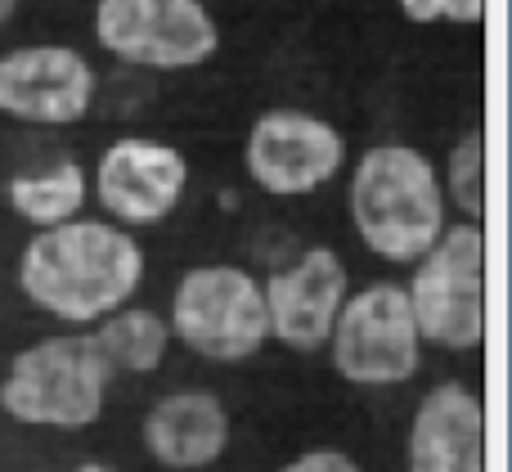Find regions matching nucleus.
I'll list each match as a JSON object with an SVG mask.
<instances>
[{"label": "nucleus", "mask_w": 512, "mask_h": 472, "mask_svg": "<svg viewBox=\"0 0 512 472\" xmlns=\"http://www.w3.org/2000/svg\"><path fill=\"white\" fill-rule=\"evenodd\" d=\"M140 275V243L104 221H63L41 230L18 261L23 293L68 324H90L122 311V302L140 288Z\"/></svg>", "instance_id": "obj_1"}, {"label": "nucleus", "mask_w": 512, "mask_h": 472, "mask_svg": "<svg viewBox=\"0 0 512 472\" xmlns=\"http://www.w3.org/2000/svg\"><path fill=\"white\" fill-rule=\"evenodd\" d=\"M351 216L369 252L418 261L445 234V194L436 167L409 144H378L351 180Z\"/></svg>", "instance_id": "obj_2"}, {"label": "nucleus", "mask_w": 512, "mask_h": 472, "mask_svg": "<svg viewBox=\"0 0 512 472\" xmlns=\"http://www.w3.org/2000/svg\"><path fill=\"white\" fill-rule=\"evenodd\" d=\"M113 369L95 347V333H63L18 351L0 387L9 419L27 428H90L104 414V383Z\"/></svg>", "instance_id": "obj_3"}, {"label": "nucleus", "mask_w": 512, "mask_h": 472, "mask_svg": "<svg viewBox=\"0 0 512 472\" xmlns=\"http://www.w3.org/2000/svg\"><path fill=\"white\" fill-rule=\"evenodd\" d=\"M418 338L450 351H472L486 338V239L481 225H445L436 248L418 257L405 288Z\"/></svg>", "instance_id": "obj_4"}, {"label": "nucleus", "mask_w": 512, "mask_h": 472, "mask_svg": "<svg viewBox=\"0 0 512 472\" xmlns=\"http://www.w3.org/2000/svg\"><path fill=\"white\" fill-rule=\"evenodd\" d=\"M171 329L203 360L239 365L270 338L261 284L239 266H198L171 297Z\"/></svg>", "instance_id": "obj_5"}, {"label": "nucleus", "mask_w": 512, "mask_h": 472, "mask_svg": "<svg viewBox=\"0 0 512 472\" xmlns=\"http://www.w3.org/2000/svg\"><path fill=\"white\" fill-rule=\"evenodd\" d=\"M333 365L346 383L391 387L418 374V324L400 284H369L346 297L333 320Z\"/></svg>", "instance_id": "obj_6"}, {"label": "nucleus", "mask_w": 512, "mask_h": 472, "mask_svg": "<svg viewBox=\"0 0 512 472\" xmlns=\"http://www.w3.org/2000/svg\"><path fill=\"white\" fill-rule=\"evenodd\" d=\"M99 41L144 68H189L216 50V27L198 0H99Z\"/></svg>", "instance_id": "obj_7"}, {"label": "nucleus", "mask_w": 512, "mask_h": 472, "mask_svg": "<svg viewBox=\"0 0 512 472\" xmlns=\"http://www.w3.org/2000/svg\"><path fill=\"white\" fill-rule=\"evenodd\" d=\"M346 158L342 135L328 122L310 113H292V108H274L248 135V171L261 189L279 198L310 194L324 180L337 176Z\"/></svg>", "instance_id": "obj_8"}, {"label": "nucleus", "mask_w": 512, "mask_h": 472, "mask_svg": "<svg viewBox=\"0 0 512 472\" xmlns=\"http://www.w3.org/2000/svg\"><path fill=\"white\" fill-rule=\"evenodd\" d=\"M270 338L292 351H319L346 302V266L333 248H306L292 266L274 270L261 288Z\"/></svg>", "instance_id": "obj_9"}, {"label": "nucleus", "mask_w": 512, "mask_h": 472, "mask_svg": "<svg viewBox=\"0 0 512 472\" xmlns=\"http://www.w3.org/2000/svg\"><path fill=\"white\" fill-rule=\"evenodd\" d=\"M90 95V63L68 45H32L0 59V113L9 117L63 126L86 117Z\"/></svg>", "instance_id": "obj_10"}, {"label": "nucleus", "mask_w": 512, "mask_h": 472, "mask_svg": "<svg viewBox=\"0 0 512 472\" xmlns=\"http://www.w3.org/2000/svg\"><path fill=\"white\" fill-rule=\"evenodd\" d=\"M189 162L158 140H117L95 171L99 203L126 225H153L180 203Z\"/></svg>", "instance_id": "obj_11"}, {"label": "nucleus", "mask_w": 512, "mask_h": 472, "mask_svg": "<svg viewBox=\"0 0 512 472\" xmlns=\"http://www.w3.org/2000/svg\"><path fill=\"white\" fill-rule=\"evenodd\" d=\"M409 472H486V410L463 383L423 396L409 428Z\"/></svg>", "instance_id": "obj_12"}, {"label": "nucleus", "mask_w": 512, "mask_h": 472, "mask_svg": "<svg viewBox=\"0 0 512 472\" xmlns=\"http://www.w3.org/2000/svg\"><path fill=\"white\" fill-rule=\"evenodd\" d=\"M225 446H230V414H225L221 396L198 392V387L162 396L144 419V450L162 468H207L225 455Z\"/></svg>", "instance_id": "obj_13"}, {"label": "nucleus", "mask_w": 512, "mask_h": 472, "mask_svg": "<svg viewBox=\"0 0 512 472\" xmlns=\"http://www.w3.org/2000/svg\"><path fill=\"white\" fill-rule=\"evenodd\" d=\"M9 203L23 221L54 230L63 221H77L81 203H86V171L72 158L54 162L50 171H32V176H14L9 180Z\"/></svg>", "instance_id": "obj_14"}, {"label": "nucleus", "mask_w": 512, "mask_h": 472, "mask_svg": "<svg viewBox=\"0 0 512 472\" xmlns=\"http://www.w3.org/2000/svg\"><path fill=\"white\" fill-rule=\"evenodd\" d=\"M171 329L153 311H113L104 329L95 333V347L108 369H126V374H153L167 356Z\"/></svg>", "instance_id": "obj_15"}, {"label": "nucleus", "mask_w": 512, "mask_h": 472, "mask_svg": "<svg viewBox=\"0 0 512 472\" xmlns=\"http://www.w3.org/2000/svg\"><path fill=\"white\" fill-rule=\"evenodd\" d=\"M445 185H450L459 212L481 221V207H486V194H481V131L463 135L459 149L450 153V176H445Z\"/></svg>", "instance_id": "obj_16"}, {"label": "nucleus", "mask_w": 512, "mask_h": 472, "mask_svg": "<svg viewBox=\"0 0 512 472\" xmlns=\"http://www.w3.org/2000/svg\"><path fill=\"white\" fill-rule=\"evenodd\" d=\"M409 18L427 23V18H459V23H477L486 14V0H400Z\"/></svg>", "instance_id": "obj_17"}, {"label": "nucleus", "mask_w": 512, "mask_h": 472, "mask_svg": "<svg viewBox=\"0 0 512 472\" xmlns=\"http://www.w3.org/2000/svg\"><path fill=\"white\" fill-rule=\"evenodd\" d=\"M279 472H360V464L351 455H342V450H306V455H297Z\"/></svg>", "instance_id": "obj_18"}, {"label": "nucleus", "mask_w": 512, "mask_h": 472, "mask_svg": "<svg viewBox=\"0 0 512 472\" xmlns=\"http://www.w3.org/2000/svg\"><path fill=\"white\" fill-rule=\"evenodd\" d=\"M77 472H117V468H108V464H81Z\"/></svg>", "instance_id": "obj_19"}, {"label": "nucleus", "mask_w": 512, "mask_h": 472, "mask_svg": "<svg viewBox=\"0 0 512 472\" xmlns=\"http://www.w3.org/2000/svg\"><path fill=\"white\" fill-rule=\"evenodd\" d=\"M9 9H14V0H0V23L9 18Z\"/></svg>", "instance_id": "obj_20"}]
</instances>
